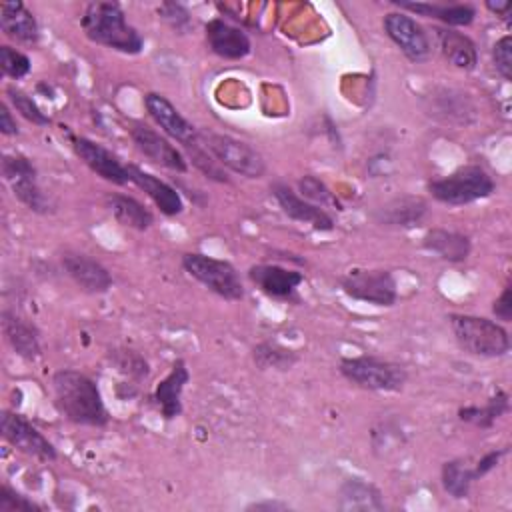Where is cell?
Listing matches in <instances>:
<instances>
[{"label":"cell","instance_id":"25","mask_svg":"<svg viewBox=\"0 0 512 512\" xmlns=\"http://www.w3.org/2000/svg\"><path fill=\"white\" fill-rule=\"evenodd\" d=\"M436 38H438L440 52L452 66H456L460 70L476 68V64H478L476 44L466 34L450 30V28H438Z\"/></svg>","mask_w":512,"mask_h":512},{"label":"cell","instance_id":"29","mask_svg":"<svg viewBox=\"0 0 512 512\" xmlns=\"http://www.w3.org/2000/svg\"><path fill=\"white\" fill-rule=\"evenodd\" d=\"M508 410H510L508 394L498 390L494 396L488 398V402L484 406H464V408H460L458 418L462 422H470V424L480 426V428H490Z\"/></svg>","mask_w":512,"mask_h":512},{"label":"cell","instance_id":"27","mask_svg":"<svg viewBox=\"0 0 512 512\" xmlns=\"http://www.w3.org/2000/svg\"><path fill=\"white\" fill-rule=\"evenodd\" d=\"M104 204L108 212L120 222L122 226L134 228V230H148L154 222V216L148 208H144L136 198L120 194V192H110L104 198Z\"/></svg>","mask_w":512,"mask_h":512},{"label":"cell","instance_id":"20","mask_svg":"<svg viewBox=\"0 0 512 512\" xmlns=\"http://www.w3.org/2000/svg\"><path fill=\"white\" fill-rule=\"evenodd\" d=\"M428 212V204L420 196L404 194L396 196L374 210V220L380 226H394V228H414Z\"/></svg>","mask_w":512,"mask_h":512},{"label":"cell","instance_id":"39","mask_svg":"<svg viewBox=\"0 0 512 512\" xmlns=\"http://www.w3.org/2000/svg\"><path fill=\"white\" fill-rule=\"evenodd\" d=\"M506 454V448H500V450H490L488 454H484L478 462H476V466L472 468L474 470V478L478 480V478H482V476H486L490 470H494L496 466H498V462H500V458Z\"/></svg>","mask_w":512,"mask_h":512},{"label":"cell","instance_id":"23","mask_svg":"<svg viewBox=\"0 0 512 512\" xmlns=\"http://www.w3.org/2000/svg\"><path fill=\"white\" fill-rule=\"evenodd\" d=\"M0 28L10 40H14L18 44L32 46L40 38L36 18L22 2H2L0 4Z\"/></svg>","mask_w":512,"mask_h":512},{"label":"cell","instance_id":"30","mask_svg":"<svg viewBox=\"0 0 512 512\" xmlns=\"http://www.w3.org/2000/svg\"><path fill=\"white\" fill-rule=\"evenodd\" d=\"M252 360L260 370L286 372L298 362V354L278 342H260L252 348Z\"/></svg>","mask_w":512,"mask_h":512},{"label":"cell","instance_id":"4","mask_svg":"<svg viewBox=\"0 0 512 512\" xmlns=\"http://www.w3.org/2000/svg\"><path fill=\"white\" fill-rule=\"evenodd\" d=\"M496 184L486 168L480 164H466L450 172L440 180L428 184V192L434 200L448 206H462L482 198H488L494 192Z\"/></svg>","mask_w":512,"mask_h":512},{"label":"cell","instance_id":"15","mask_svg":"<svg viewBox=\"0 0 512 512\" xmlns=\"http://www.w3.org/2000/svg\"><path fill=\"white\" fill-rule=\"evenodd\" d=\"M250 280L264 292L266 296L274 300H286V302H298V286L304 282V274L298 270L282 268L276 264H256L248 270Z\"/></svg>","mask_w":512,"mask_h":512},{"label":"cell","instance_id":"3","mask_svg":"<svg viewBox=\"0 0 512 512\" xmlns=\"http://www.w3.org/2000/svg\"><path fill=\"white\" fill-rule=\"evenodd\" d=\"M450 328L458 346L478 358H500L510 350L508 332L494 320L470 314H450Z\"/></svg>","mask_w":512,"mask_h":512},{"label":"cell","instance_id":"28","mask_svg":"<svg viewBox=\"0 0 512 512\" xmlns=\"http://www.w3.org/2000/svg\"><path fill=\"white\" fill-rule=\"evenodd\" d=\"M338 508L340 510H384V500L380 490L362 480V478H348L340 486V496H338Z\"/></svg>","mask_w":512,"mask_h":512},{"label":"cell","instance_id":"16","mask_svg":"<svg viewBox=\"0 0 512 512\" xmlns=\"http://www.w3.org/2000/svg\"><path fill=\"white\" fill-rule=\"evenodd\" d=\"M270 192L288 218H292L296 222L310 224L314 230H322V232L334 228V220L324 208L300 198L288 184L274 182L270 186Z\"/></svg>","mask_w":512,"mask_h":512},{"label":"cell","instance_id":"42","mask_svg":"<svg viewBox=\"0 0 512 512\" xmlns=\"http://www.w3.org/2000/svg\"><path fill=\"white\" fill-rule=\"evenodd\" d=\"M288 504L276 502V500H262V502H252L246 506V510H286Z\"/></svg>","mask_w":512,"mask_h":512},{"label":"cell","instance_id":"12","mask_svg":"<svg viewBox=\"0 0 512 512\" xmlns=\"http://www.w3.org/2000/svg\"><path fill=\"white\" fill-rule=\"evenodd\" d=\"M130 138L136 146V150L146 156L152 164L174 170V172H186L188 164L182 152L172 146L162 134H158L154 128L146 124H134L130 128Z\"/></svg>","mask_w":512,"mask_h":512},{"label":"cell","instance_id":"9","mask_svg":"<svg viewBox=\"0 0 512 512\" xmlns=\"http://www.w3.org/2000/svg\"><path fill=\"white\" fill-rule=\"evenodd\" d=\"M340 284L350 298L374 306H392L398 298L392 272L382 268H354L340 280Z\"/></svg>","mask_w":512,"mask_h":512},{"label":"cell","instance_id":"37","mask_svg":"<svg viewBox=\"0 0 512 512\" xmlns=\"http://www.w3.org/2000/svg\"><path fill=\"white\" fill-rule=\"evenodd\" d=\"M0 512H40V506L10 486H0Z\"/></svg>","mask_w":512,"mask_h":512},{"label":"cell","instance_id":"11","mask_svg":"<svg viewBox=\"0 0 512 512\" xmlns=\"http://www.w3.org/2000/svg\"><path fill=\"white\" fill-rule=\"evenodd\" d=\"M384 32L412 62H424L432 54V44L426 30L404 12H390L384 16Z\"/></svg>","mask_w":512,"mask_h":512},{"label":"cell","instance_id":"22","mask_svg":"<svg viewBox=\"0 0 512 512\" xmlns=\"http://www.w3.org/2000/svg\"><path fill=\"white\" fill-rule=\"evenodd\" d=\"M2 332L6 336V342L12 346V350L28 360L34 362L40 358L42 354V346H40V338H38V330L26 322L24 318H20L18 314L4 310L2 312Z\"/></svg>","mask_w":512,"mask_h":512},{"label":"cell","instance_id":"17","mask_svg":"<svg viewBox=\"0 0 512 512\" xmlns=\"http://www.w3.org/2000/svg\"><path fill=\"white\" fill-rule=\"evenodd\" d=\"M62 268L88 294H104L112 288V274L98 260L86 254L64 252Z\"/></svg>","mask_w":512,"mask_h":512},{"label":"cell","instance_id":"34","mask_svg":"<svg viewBox=\"0 0 512 512\" xmlns=\"http://www.w3.org/2000/svg\"><path fill=\"white\" fill-rule=\"evenodd\" d=\"M0 68L6 76L18 80L30 72V58L24 52L4 44L0 46Z\"/></svg>","mask_w":512,"mask_h":512},{"label":"cell","instance_id":"8","mask_svg":"<svg viewBox=\"0 0 512 512\" xmlns=\"http://www.w3.org/2000/svg\"><path fill=\"white\" fill-rule=\"evenodd\" d=\"M2 176L12 188V194L28 210L36 214L54 212V202L42 192L34 164L22 154H4L2 156Z\"/></svg>","mask_w":512,"mask_h":512},{"label":"cell","instance_id":"36","mask_svg":"<svg viewBox=\"0 0 512 512\" xmlns=\"http://www.w3.org/2000/svg\"><path fill=\"white\" fill-rule=\"evenodd\" d=\"M158 14L160 18L178 34H184L190 30L192 26V18H190V12L182 6V4H176V2H162L158 6Z\"/></svg>","mask_w":512,"mask_h":512},{"label":"cell","instance_id":"5","mask_svg":"<svg viewBox=\"0 0 512 512\" xmlns=\"http://www.w3.org/2000/svg\"><path fill=\"white\" fill-rule=\"evenodd\" d=\"M338 370L352 384L374 392H398L408 380L404 366L374 356L344 358Z\"/></svg>","mask_w":512,"mask_h":512},{"label":"cell","instance_id":"21","mask_svg":"<svg viewBox=\"0 0 512 512\" xmlns=\"http://www.w3.org/2000/svg\"><path fill=\"white\" fill-rule=\"evenodd\" d=\"M190 380V372L184 360H176L164 380L154 388L152 400L156 402L164 420H174L182 414V392Z\"/></svg>","mask_w":512,"mask_h":512},{"label":"cell","instance_id":"10","mask_svg":"<svg viewBox=\"0 0 512 512\" xmlns=\"http://www.w3.org/2000/svg\"><path fill=\"white\" fill-rule=\"evenodd\" d=\"M0 432L4 440L16 450L42 462L56 460L54 444L42 432H38V428H34L24 416L4 410L0 416Z\"/></svg>","mask_w":512,"mask_h":512},{"label":"cell","instance_id":"40","mask_svg":"<svg viewBox=\"0 0 512 512\" xmlns=\"http://www.w3.org/2000/svg\"><path fill=\"white\" fill-rule=\"evenodd\" d=\"M492 312L502 322H510L512 320V286H506L502 290V294L496 298V302L492 306Z\"/></svg>","mask_w":512,"mask_h":512},{"label":"cell","instance_id":"14","mask_svg":"<svg viewBox=\"0 0 512 512\" xmlns=\"http://www.w3.org/2000/svg\"><path fill=\"white\" fill-rule=\"evenodd\" d=\"M144 106L152 120L162 128V132L178 140L184 148L198 140L200 130H196V126L190 124L166 96L158 92H148L144 96Z\"/></svg>","mask_w":512,"mask_h":512},{"label":"cell","instance_id":"6","mask_svg":"<svg viewBox=\"0 0 512 512\" xmlns=\"http://www.w3.org/2000/svg\"><path fill=\"white\" fill-rule=\"evenodd\" d=\"M200 142L220 166H226L244 178H262L266 172L262 154L248 142L210 130L200 132Z\"/></svg>","mask_w":512,"mask_h":512},{"label":"cell","instance_id":"31","mask_svg":"<svg viewBox=\"0 0 512 512\" xmlns=\"http://www.w3.org/2000/svg\"><path fill=\"white\" fill-rule=\"evenodd\" d=\"M474 480V470L464 460H448L442 464V486L452 498H466Z\"/></svg>","mask_w":512,"mask_h":512},{"label":"cell","instance_id":"19","mask_svg":"<svg viewBox=\"0 0 512 512\" xmlns=\"http://www.w3.org/2000/svg\"><path fill=\"white\" fill-rule=\"evenodd\" d=\"M126 170H128L130 182L136 184L140 190H144L150 196V200L160 208L162 214L176 216V214H180L184 210L182 196L178 194L176 188H172L170 184H166L158 176L142 170L136 164H126Z\"/></svg>","mask_w":512,"mask_h":512},{"label":"cell","instance_id":"35","mask_svg":"<svg viewBox=\"0 0 512 512\" xmlns=\"http://www.w3.org/2000/svg\"><path fill=\"white\" fill-rule=\"evenodd\" d=\"M112 358H114L116 368L130 378L142 380V378H148V374H150L148 362L134 350H116L112 354Z\"/></svg>","mask_w":512,"mask_h":512},{"label":"cell","instance_id":"41","mask_svg":"<svg viewBox=\"0 0 512 512\" xmlns=\"http://www.w3.org/2000/svg\"><path fill=\"white\" fill-rule=\"evenodd\" d=\"M0 132L4 136H16L20 130H18V124L16 120L12 118V112L8 110L6 104L0 106Z\"/></svg>","mask_w":512,"mask_h":512},{"label":"cell","instance_id":"38","mask_svg":"<svg viewBox=\"0 0 512 512\" xmlns=\"http://www.w3.org/2000/svg\"><path fill=\"white\" fill-rule=\"evenodd\" d=\"M492 58H494V66L496 72L504 78V80H512V36L506 34L502 36L494 48H492Z\"/></svg>","mask_w":512,"mask_h":512},{"label":"cell","instance_id":"18","mask_svg":"<svg viewBox=\"0 0 512 512\" xmlns=\"http://www.w3.org/2000/svg\"><path fill=\"white\" fill-rule=\"evenodd\" d=\"M206 42L216 56L226 60H240L248 56L252 50V44L246 32L222 18H212L206 24Z\"/></svg>","mask_w":512,"mask_h":512},{"label":"cell","instance_id":"2","mask_svg":"<svg viewBox=\"0 0 512 512\" xmlns=\"http://www.w3.org/2000/svg\"><path fill=\"white\" fill-rule=\"evenodd\" d=\"M80 26L86 38L94 44L124 52L138 54L144 48V38L126 20V14L118 2L96 0L84 8Z\"/></svg>","mask_w":512,"mask_h":512},{"label":"cell","instance_id":"7","mask_svg":"<svg viewBox=\"0 0 512 512\" xmlns=\"http://www.w3.org/2000/svg\"><path fill=\"white\" fill-rule=\"evenodd\" d=\"M182 266L192 278H196L210 292L222 296L224 300L244 298V284L230 262L200 252H188L182 256Z\"/></svg>","mask_w":512,"mask_h":512},{"label":"cell","instance_id":"33","mask_svg":"<svg viewBox=\"0 0 512 512\" xmlns=\"http://www.w3.org/2000/svg\"><path fill=\"white\" fill-rule=\"evenodd\" d=\"M6 96H8L10 104L16 108V112H20L28 122L38 124V126L50 124V118L40 110V106L34 102V98L30 94H26L24 90H20L16 86H8Z\"/></svg>","mask_w":512,"mask_h":512},{"label":"cell","instance_id":"24","mask_svg":"<svg viewBox=\"0 0 512 512\" xmlns=\"http://www.w3.org/2000/svg\"><path fill=\"white\" fill-rule=\"evenodd\" d=\"M422 246L448 262H464L472 250L470 238L466 234L444 228L428 230L422 238Z\"/></svg>","mask_w":512,"mask_h":512},{"label":"cell","instance_id":"1","mask_svg":"<svg viewBox=\"0 0 512 512\" xmlns=\"http://www.w3.org/2000/svg\"><path fill=\"white\" fill-rule=\"evenodd\" d=\"M54 404L58 412L80 426L108 424V410L96 382L78 370H58L52 376Z\"/></svg>","mask_w":512,"mask_h":512},{"label":"cell","instance_id":"13","mask_svg":"<svg viewBox=\"0 0 512 512\" xmlns=\"http://www.w3.org/2000/svg\"><path fill=\"white\" fill-rule=\"evenodd\" d=\"M72 142V148L76 152V156L94 172L98 174L100 178H104L106 182H112V184H118V186H124L130 182L128 178V170H126V164H122L118 160V156H114L108 148H104L102 144L90 140V138H84V136H72L70 138Z\"/></svg>","mask_w":512,"mask_h":512},{"label":"cell","instance_id":"32","mask_svg":"<svg viewBox=\"0 0 512 512\" xmlns=\"http://www.w3.org/2000/svg\"><path fill=\"white\" fill-rule=\"evenodd\" d=\"M298 188H300L304 200H308V202H312V204H316V206H320V208L342 210V208H340V202L336 200V196H334V194L328 190V186H326L322 180H318L316 176L308 174V176L300 178V180H298Z\"/></svg>","mask_w":512,"mask_h":512},{"label":"cell","instance_id":"26","mask_svg":"<svg viewBox=\"0 0 512 512\" xmlns=\"http://www.w3.org/2000/svg\"><path fill=\"white\" fill-rule=\"evenodd\" d=\"M392 4L400 6L402 10L416 12L420 16L442 20L450 26H468L472 24L476 10L470 4H432V2H406V0H390Z\"/></svg>","mask_w":512,"mask_h":512},{"label":"cell","instance_id":"43","mask_svg":"<svg viewBox=\"0 0 512 512\" xmlns=\"http://www.w3.org/2000/svg\"><path fill=\"white\" fill-rule=\"evenodd\" d=\"M486 8L492 10L494 14L506 16V14L512 10V4H510V2H492V0H488V2H486Z\"/></svg>","mask_w":512,"mask_h":512}]
</instances>
